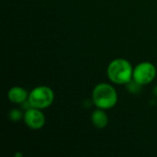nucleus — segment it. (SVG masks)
<instances>
[{
	"instance_id": "5",
	"label": "nucleus",
	"mask_w": 157,
	"mask_h": 157,
	"mask_svg": "<svg viewBox=\"0 0 157 157\" xmlns=\"http://www.w3.org/2000/svg\"><path fill=\"white\" fill-rule=\"evenodd\" d=\"M24 122L30 130H40L46 121V118L41 109L36 108H30L24 112Z\"/></svg>"
},
{
	"instance_id": "2",
	"label": "nucleus",
	"mask_w": 157,
	"mask_h": 157,
	"mask_svg": "<svg viewBox=\"0 0 157 157\" xmlns=\"http://www.w3.org/2000/svg\"><path fill=\"white\" fill-rule=\"evenodd\" d=\"M92 100L98 109H110L118 103V93L111 85L99 83L93 89Z\"/></svg>"
},
{
	"instance_id": "1",
	"label": "nucleus",
	"mask_w": 157,
	"mask_h": 157,
	"mask_svg": "<svg viewBox=\"0 0 157 157\" xmlns=\"http://www.w3.org/2000/svg\"><path fill=\"white\" fill-rule=\"evenodd\" d=\"M133 68L132 63L123 58L112 60L107 68V75L109 79L117 85H127L132 80Z\"/></svg>"
},
{
	"instance_id": "9",
	"label": "nucleus",
	"mask_w": 157,
	"mask_h": 157,
	"mask_svg": "<svg viewBox=\"0 0 157 157\" xmlns=\"http://www.w3.org/2000/svg\"><path fill=\"white\" fill-rule=\"evenodd\" d=\"M153 93H154V95H155L157 96V85L154 87V89H153Z\"/></svg>"
},
{
	"instance_id": "8",
	"label": "nucleus",
	"mask_w": 157,
	"mask_h": 157,
	"mask_svg": "<svg viewBox=\"0 0 157 157\" xmlns=\"http://www.w3.org/2000/svg\"><path fill=\"white\" fill-rule=\"evenodd\" d=\"M23 118H24V113L18 109H13L9 112V119L13 122H17V121H21Z\"/></svg>"
},
{
	"instance_id": "7",
	"label": "nucleus",
	"mask_w": 157,
	"mask_h": 157,
	"mask_svg": "<svg viewBox=\"0 0 157 157\" xmlns=\"http://www.w3.org/2000/svg\"><path fill=\"white\" fill-rule=\"evenodd\" d=\"M91 121L93 125L98 129H104L109 124V117L105 112V109H98L93 111L91 115Z\"/></svg>"
},
{
	"instance_id": "6",
	"label": "nucleus",
	"mask_w": 157,
	"mask_h": 157,
	"mask_svg": "<svg viewBox=\"0 0 157 157\" xmlns=\"http://www.w3.org/2000/svg\"><path fill=\"white\" fill-rule=\"evenodd\" d=\"M29 93L21 86H13L7 92L8 100L14 104H22L29 98Z\"/></svg>"
},
{
	"instance_id": "4",
	"label": "nucleus",
	"mask_w": 157,
	"mask_h": 157,
	"mask_svg": "<svg viewBox=\"0 0 157 157\" xmlns=\"http://www.w3.org/2000/svg\"><path fill=\"white\" fill-rule=\"evenodd\" d=\"M156 76V67L150 62H142L133 68L132 80L142 86L152 83Z\"/></svg>"
},
{
	"instance_id": "3",
	"label": "nucleus",
	"mask_w": 157,
	"mask_h": 157,
	"mask_svg": "<svg viewBox=\"0 0 157 157\" xmlns=\"http://www.w3.org/2000/svg\"><path fill=\"white\" fill-rule=\"evenodd\" d=\"M29 100L33 108L45 109L52 104L54 92L47 86H39L29 92Z\"/></svg>"
}]
</instances>
